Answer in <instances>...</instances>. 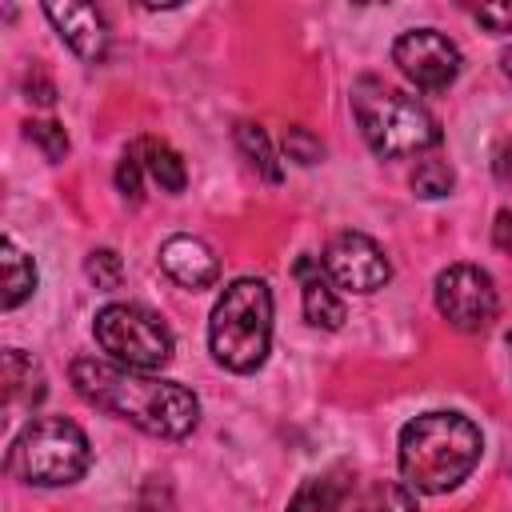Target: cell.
<instances>
[{
    "instance_id": "cell-1",
    "label": "cell",
    "mask_w": 512,
    "mask_h": 512,
    "mask_svg": "<svg viewBox=\"0 0 512 512\" xmlns=\"http://www.w3.org/2000/svg\"><path fill=\"white\" fill-rule=\"evenodd\" d=\"M72 384L88 404L136 424L148 436L180 440L200 424V400L192 388L148 376L140 368H124L116 360H96V356L72 360Z\"/></svg>"
},
{
    "instance_id": "cell-2",
    "label": "cell",
    "mask_w": 512,
    "mask_h": 512,
    "mask_svg": "<svg viewBox=\"0 0 512 512\" xmlns=\"http://www.w3.org/2000/svg\"><path fill=\"white\" fill-rule=\"evenodd\" d=\"M484 436L460 412H424L400 432V476L412 492H448L480 464Z\"/></svg>"
},
{
    "instance_id": "cell-3",
    "label": "cell",
    "mask_w": 512,
    "mask_h": 512,
    "mask_svg": "<svg viewBox=\"0 0 512 512\" xmlns=\"http://www.w3.org/2000/svg\"><path fill=\"white\" fill-rule=\"evenodd\" d=\"M352 112H356V124H360L368 148L380 160H404V156H416V152L440 144V128H436L432 112L416 96H408L376 76L356 80Z\"/></svg>"
},
{
    "instance_id": "cell-4",
    "label": "cell",
    "mask_w": 512,
    "mask_h": 512,
    "mask_svg": "<svg viewBox=\"0 0 512 512\" xmlns=\"http://www.w3.org/2000/svg\"><path fill=\"white\" fill-rule=\"evenodd\" d=\"M272 344V292L256 276L232 280L208 320V348L232 372H256Z\"/></svg>"
},
{
    "instance_id": "cell-5",
    "label": "cell",
    "mask_w": 512,
    "mask_h": 512,
    "mask_svg": "<svg viewBox=\"0 0 512 512\" xmlns=\"http://www.w3.org/2000/svg\"><path fill=\"white\" fill-rule=\"evenodd\" d=\"M92 448L80 424L68 416H36L28 420L12 448H8V472L36 488H60L88 472Z\"/></svg>"
},
{
    "instance_id": "cell-6",
    "label": "cell",
    "mask_w": 512,
    "mask_h": 512,
    "mask_svg": "<svg viewBox=\"0 0 512 512\" xmlns=\"http://www.w3.org/2000/svg\"><path fill=\"white\" fill-rule=\"evenodd\" d=\"M92 332H96V344L108 352V360H116L124 368L152 372L172 360L168 324L140 304H104L96 312Z\"/></svg>"
},
{
    "instance_id": "cell-7",
    "label": "cell",
    "mask_w": 512,
    "mask_h": 512,
    "mask_svg": "<svg viewBox=\"0 0 512 512\" xmlns=\"http://www.w3.org/2000/svg\"><path fill=\"white\" fill-rule=\"evenodd\" d=\"M436 308L460 332H484L496 320L500 296L484 268L476 264H448L436 276Z\"/></svg>"
},
{
    "instance_id": "cell-8",
    "label": "cell",
    "mask_w": 512,
    "mask_h": 512,
    "mask_svg": "<svg viewBox=\"0 0 512 512\" xmlns=\"http://www.w3.org/2000/svg\"><path fill=\"white\" fill-rule=\"evenodd\" d=\"M392 60L420 92H444L460 76V48L436 28L400 32L392 44Z\"/></svg>"
},
{
    "instance_id": "cell-9",
    "label": "cell",
    "mask_w": 512,
    "mask_h": 512,
    "mask_svg": "<svg viewBox=\"0 0 512 512\" xmlns=\"http://www.w3.org/2000/svg\"><path fill=\"white\" fill-rule=\"evenodd\" d=\"M320 260H324L328 280L336 288H344V292H356V296H368V292L384 288L388 276H392V264H388L384 248L372 236H364V232L332 236V244L324 248Z\"/></svg>"
},
{
    "instance_id": "cell-10",
    "label": "cell",
    "mask_w": 512,
    "mask_h": 512,
    "mask_svg": "<svg viewBox=\"0 0 512 512\" xmlns=\"http://www.w3.org/2000/svg\"><path fill=\"white\" fill-rule=\"evenodd\" d=\"M44 16L56 24L60 40L88 64H100L108 56V24L92 4H44Z\"/></svg>"
},
{
    "instance_id": "cell-11",
    "label": "cell",
    "mask_w": 512,
    "mask_h": 512,
    "mask_svg": "<svg viewBox=\"0 0 512 512\" xmlns=\"http://www.w3.org/2000/svg\"><path fill=\"white\" fill-rule=\"evenodd\" d=\"M160 268L180 284V288H212L220 280V256L200 240V236H168L160 244Z\"/></svg>"
},
{
    "instance_id": "cell-12",
    "label": "cell",
    "mask_w": 512,
    "mask_h": 512,
    "mask_svg": "<svg viewBox=\"0 0 512 512\" xmlns=\"http://www.w3.org/2000/svg\"><path fill=\"white\" fill-rule=\"evenodd\" d=\"M296 280H300V300H304V320L316 328L336 332L344 324V300L336 292V284L324 272L320 256H300L296 260Z\"/></svg>"
},
{
    "instance_id": "cell-13",
    "label": "cell",
    "mask_w": 512,
    "mask_h": 512,
    "mask_svg": "<svg viewBox=\"0 0 512 512\" xmlns=\"http://www.w3.org/2000/svg\"><path fill=\"white\" fill-rule=\"evenodd\" d=\"M48 392V380H44V368L36 356L20 352V348H8L4 352V408L8 412H32Z\"/></svg>"
},
{
    "instance_id": "cell-14",
    "label": "cell",
    "mask_w": 512,
    "mask_h": 512,
    "mask_svg": "<svg viewBox=\"0 0 512 512\" xmlns=\"http://www.w3.org/2000/svg\"><path fill=\"white\" fill-rule=\"evenodd\" d=\"M128 152L140 160L144 176H152V180L160 184V192H172V196L184 192L188 168H184V160H180V152H176L172 144H164V140H156V136H140V140L128 144Z\"/></svg>"
},
{
    "instance_id": "cell-15",
    "label": "cell",
    "mask_w": 512,
    "mask_h": 512,
    "mask_svg": "<svg viewBox=\"0 0 512 512\" xmlns=\"http://www.w3.org/2000/svg\"><path fill=\"white\" fill-rule=\"evenodd\" d=\"M340 512H416V496L400 480H360L348 488Z\"/></svg>"
},
{
    "instance_id": "cell-16",
    "label": "cell",
    "mask_w": 512,
    "mask_h": 512,
    "mask_svg": "<svg viewBox=\"0 0 512 512\" xmlns=\"http://www.w3.org/2000/svg\"><path fill=\"white\" fill-rule=\"evenodd\" d=\"M0 264H4V308H16L36 292V264L12 236L0 240Z\"/></svg>"
},
{
    "instance_id": "cell-17",
    "label": "cell",
    "mask_w": 512,
    "mask_h": 512,
    "mask_svg": "<svg viewBox=\"0 0 512 512\" xmlns=\"http://www.w3.org/2000/svg\"><path fill=\"white\" fill-rule=\"evenodd\" d=\"M348 480L340 472H320V476H308L296 496L288 500V512H340L344 496H348Z\"/></svg>"
},
{
    "instance_id": "cell-18",
    "label": "cell",
    "mask_w": 512,
    "mask_h": 512,
    "mask_svg": "<svg viewBox=\"0 0 512 512\" xmlns=\"http://www.w3.org/2000/svg\"><path fill=\"white\" fill-rule=\"evenodd\" d=\"M236 144H240V152H244V160L268 180V184H276L280 176H284V168H280V160H276V152H272V144H268V132L260 128V124H236Z\"/></svg>"
},
{
    "instance_id": "cell-19",
    "label": "cell",
    "mask_w": 512,
    "mask_h": 512,
    "mask_svg": "<svg viewBox=\"0 0 512 512\" xmlns=\"http://www.w3.org/2000/svg\"><path fill=\"white\" fill-rule=\"evenodd\" d=\"M452 184H456L452 168H448L444 160H436V156H432V160H420V164L412 168V192L424 196V200H440V196H448Z\"/></svg>"
},
{
    "instance_id": "cell-20",
    "label": "cell",
    "mask_w": 512,
    "mask_h": 512,
    "mask_svg": "<svg viewBox=\"0 0 512 512\" xmlns=\"http://www.w3.org/2000/svg\"><path fill=\"white\" fill-rule=\"evenodd\" d=\"M84 272H88V280H92L96 288L112 292V288H120V280H124V260H120L112 248H92L88 260H84Z\"/></svg>"
},
{
    "instance_id": "cell-21",
    "label": "cell",
    "mask_w": 512,
    "mask_h": 512,
    "mask_svg": "<svg viewBox=\"0 0 512 512\" xmlns=\"http://www.w3.org/2000/svg\"><path fill=\"white\" fill-rule=\"evenodd\" d=\"M24 132H28L32 144H40V152L48 160H64L68 156V132H64V124H56V120H28Z\"/></svg>"
},
{
    "instance_id": "cell-22",
    "label": "cell",
    "mask_w": 512,
    "mask_h": 512,
    "mask_svg": "<svg viewBox=\"0 0 512 512\" xmlns=\"http://www.w3.org/2000/svg\"><path fill=\"white\" fill-rule=\"evenodd\" d=\"M284 152H288V160H296V164H316V160L324 156V144H320L308 128H288V132H284Z\"/></svg>"
},
{
    "instance_id": "cell-23",
    "label": "cell",
    "mask_w": 512,
    "mask_h": 512,
    "mask_svg": "<svg viewBox=\"0 0 512 512\" xmlns=\"http://www.w3.org/2000/svg\"><path fill=\"white\" fill-rule=\"evenodd\" d=\"M140 180H144V168L132 152L120 156V168H116V188L128 196V200H140Z\"/></svg>"
},
{
    "instance_id": "cell-24",
    "label": "cell",
    "mask_w": 512,
    "mask_h": 512,
    "mask_svg": "<svg viewBox=\"0 0 512 512\" xmlns=\"http://www.w3.org/2000/svg\"><path fill=\"white\" fill-rule=\"evenodd\" d=\"M476 20L488 28V32H512V0L504 4H484L476 8Z\"/></svg>"
},
{
    "instance_id": "cell-25",
    "label": "cell",
    "mask_w": 512,
    "mask_h": 512,
    "mask_svg": "<svg viewBox=\"0 0 512 512\" xmlns=\"http://www.w3.org/2000/svg\"><path fill=\"white\" fill-rule=\"evenodd\" d=\"M132 512H172L168 488L164 484H144V492L136 496V508Z\"/></svg>"
},
{
    "instance_id": "cell-26",
    "label": "cell",
    "mask_w": 512,
    "mask_h": 512,
    "mask_svg": "<svg viewBox=\"0 0 512 512\" xmlns=\"http://www.w3.org/2000/svg\"><path fill=\"white\" fill-rule=\"evenodd\" d=\"M492 172H496L500 184L512 188V136L500 140V148H496V156H492Z\"/></svg>"
},
{
    "instance_id": "cell-27",
    "label": "cell",
    "mask_w": 512,
    "mask_h": 512,
    "mask_svg": "<svg viewBox=\"0 0 512 512\" xmlns=\"http://www.w3.org/2000/svg\"><path fill=\"white\" fill-rule=\"evenodd\" d=\"M492 244L504 252V256H512V212L504 208V212H496V224H492Z\"/></svg>"
},
{
    "instance_id": "cell-28",
    "label": "cell",
    "mask_w": 512,
    "mask_h": 512,
    "mask_svg": "<svg viewBox=\"0 0 512 512\" xmlns=\"http://www.w3.org/2000/svg\"><path fill=\"white\" fill-rule=\"evenodd\" d=\"M24 88H28V100H36V104H44V108L56 100V88H52L36 68H32V76H28V84H24Z\"/></svg>"
},
{
    "instance_id": "cell-29",
    "label": "cell",
    "mask_w": 512,
    "mask_h": 512,
    "mask_svg": "<svg viewBox=\"0 0 512 512\" xmlns=\"http://www.w3.org/2000/svg\"><path fill=\"white\" fill-rule=\"evenodd\" d=\"M500 68H504V76H508V80H512V48H508V52H504V56H500Z\"/></svg>"
},
{
    "instance_id": "cell-30",
    "label": "cell",
    "mask_w": 512,
    "mask_h": 512,
    "mask_svg": "<svg viewBox=\"0 0 512 512\" xmlns=\"http://www.w3.org/2000/svg\"><path fill=\"white\" fill-rule=\"evenodd\" d=\"M508 352H512V332H508Z\"/></svg>"
}]
</instances>
